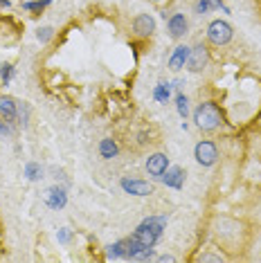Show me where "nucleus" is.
<instances>
[{"instance_id":"nucleus-7","label":"nucleus","mask_w":261,"mask_h":263,"mask_svg":"<svg viewBox=\"0 0 261 263\" xmlns=\"http://www.w3.org/2000/svg\"><path fill=\"white\" fill-rule=\"evenodd\" d=\"M122 189L126 191V194H133V196H149V194H153V187L149 182L128 180V178H124L122 180Z\"/></svg>"},{"instance_id":"nucleus-6","label":"nucleus","mask_w":261,"mask_h":263,"mask_svg":"<svg viewBox=\"0 0 261 263\" xmlns=\"http://www.w3.org/2000/svg\"><path fill=\"white\" fill-rule=\"evenodd\" d=\"M167 166H169V158L162 153H153L149 160H146V171L151 173V176H162V173H167Z\"/></svg>"},{"instance_id":"nucleus-15","label":"nucleus","mask_w":261,"mask_h":263,"mask_svg":"<svg viewBox=\"0 0 261 263\" xmlns=\"http://www.w3.org/2000/svg\"><path fill=\"white\" fill-rule=\"evenodd\" d=\"M108 256H126V243H115L110 248V254Z\"/></svg>"},{"instance_id":"nucleus-10","label":"nucleus","mask_w":261,"mask_h":263,"mask_svg":"<svg viewBox=\"0 0 261 263\" xmlns=\"http://www.w3.org/2000/svg\"><path fill=\"white\" fill-rule=\"evenodd\" d=\"M189 50H192V47L178 45L176 50H174V54L169 57V68L174 70V72H178L180 68H185V63H187V59H189Z\"/></svg>"},{"instance_id":"nucleus-5","label":"nucleus","mask_w":261,"mask_h":263,"mask_svg":"<svg viewBox=\"0 0 261 263\" xmlns=\"http://www.w3.org/2000/svg\"><path fill=\"white\" fill-rule=\"evenodd\" d=\"M133 29L138 36H151V34L156 32V21H153L149 14H140V16H135V21H133Z\"/></svg>"},{"instance_id":"nucleus-4","label":"nucleus","mask_w":261,"mask_h":263,"mask_svg":"<svg viewBox=\"0 0 261 263\" xmlns=\"http://www.w3.org/2000/svg\"><path fill=\"white\" fill-rule=\"evenodd\" d=\"M218 158V151L212 142H198L196 144V162L203 166H212Z\"/></svg>"},{"instance_id":"nucleus-1","label":"nucleus","mask_w":261,"mask_h":263,"mask_svg":"<svg viewBox=\"0 0 261 263\" xmlns=\"http://www.w3.org/2000/svg\"><path fill=\"white\" fill-rule=\"evenodd\" d=\"M194 122H196V126L203 128V130H214V128L221 126L223 115H221V110H218L216 104H212V101H205V104H200L198 108H196Z\"/></svg>"},{"instance_id":"nucleus-22","label":"nucleus","mask_w":261,"mask_h":263,"mask_svg":"<svg viewBox=\"0 0 261 263\" xmlns=\"http://www.w3.org/2000/svg\"><path fill=\"white\" fill-rule=\"evenodd\" d=\"M158 261H162V263H167V261H176L174 259V256H169V254H164V256H160V259Z\"/></svg>"},{"instance_id":"nucleus-17","label":"nucleus","mask_w":261,"mask_h":263,"mask_svg":"<svg viewBox=\"0 0 261 263\" xmlns=\"http://www.w3.org/2000/svg\"><path fill=\"white\" fill-rule=\"evenodd\" d=\"M52 34H54V32H52V27H43V29H39L36 36H39L41 43H47V41L52 39Z\"/></svg>"},{"instance_id":"nucleus-20","label":"nucleus","mask_w":261,"mask_h":263,"mask_svg":"<svg viewBox=\"0 0 261 263\" xmlns=\"http://www.w3.org/2000/svg\"><path fill=\"white\" fill-rule=\"evenodd\" d=\"M0 135H7V137H11V135H14V128H11L9 124H7V119H5V124L0 122Z\"/></svg>"},{"instance_id":"nucleus-9","label":"nucleus","mask_w":261,"mask_h":263,"mask_svg":"<svg viewBox=\"0 0 261 263\" xmlns=\"http://www.w3.org/2000/svg\"><path fill=\"white\" fill-rule=\"evenodd\" d=\"M43 198H45V202L52 209H61V207H65V202H68V196H65V191L59 189V187H50L43 194Z\"/></svg>"},{"instance_id":"nucleus-2","label":"nucleus","mask_w":261,"mask_h":263,"mask_svg":"<svg viewBox=\"0 0 261 263\" xmlns=\"http://www.w3.org/2000/svg\"><path fill=\"white\" fill-rule=\"evenodd\" d=\"M232 25L225 21H214L210 23V27H207V39H210V43L214 45H225L232 41Z\"/></svg>"},{"instance_id":"nucleus-14","label":"nucleus","mask_w":261,"mask_h":263,"mask_svg":"<svg viewBox=\"0 0 261 263\" xmlns=\"http://www.w3.org/2000/svg\"><path fill=\"white\" fill-rule=\"evenodd\" d=\"M210 9H216V5L212 3V0H198V3H196V11H198V14H205V11H210Z\"/></svg>"},{"instance_id":"nucleus-23","label":"nucleus","mask_w":261,"mask_h":263,"mask_svg":"<svg viewBox=\"0 0 261 263\" xmlns=\"http://www.w3.org/2000/svg\"><path fill=\"white\" fill-rule=\"evenodd\" d=\"M0 5H5V7H7V5H9V0H0Z\"/></svg>"},{"instance_id":"nucleus-21","label":"nucleus","mask_w":261,"mask_h":263,"mask_svg":"<svg viewBox=\"0 0 261 263\" xmlns=\"http://www.w3.org/2000/svg\"><path fill=\"white\" fill-rule=\"evenodd\" d=\"M0 74H3L5 83H7V81H9V74H11V65H3V70H0Z\"/></svg>"},{"instance_id":"nucleus-11","label":"nucleus","mask_w":261,"mask_h":263,"mask_svg":"<svg viewBox=\"0 0 261 263\" xmlns=\"http://www.w3.org/2000/svg\"><path fill=\"white\" fill-rule=\"evenodd\" d=\"M16 115H18V104H16L11 97L0 99V117H5L7 122H11V119H16Z\"/></svg>"},{"instance_id":"nucleus-8","label":"nucleus","mask_w":261,"mask_h":263,"mask_svg":"<svg viewBox=\"0 0 261 263\" xmlns=\"http://www.w3.org/2000/svg\"><path fill=\"white\" fill-rule=\"evenodd\" d=\"M187 29H189V23H187V18H185V14H174V16L169 18V36H171V39L185 36Z\"/></svg>"},{"instance_id":"nucleus-19","label":"nucleus","mask_w":261,"mask_h":263,"mask_svg":"<svg viewBox=\"0 0 261 263\" xmlns=\"http://www.w3.org/2000/svg\"><path fill=\"white\" fill-rule=\"evenodd\" d=\"M167 97H169V88L160 86L158 90H156V99H158V101H167Z\"/></svg>"},{"instance_id":"nucleus-12","label":"nucleus","mask_w":261,"mask_h":263,"mask_svg":"<svg viewBox=\"0 0 261 263\" xmlns=\"http://www.w3.org/2000/svg\"><path fill=\"white\" fill-rule=\"evenodd\" d=\"M182 180H185V173H182V169H178V166H174V169L167 173V178H164V182H167L169 187H176V189L182 187Z\"/></svg>"},{"instance_id":"nucleus-16","label":"nucleus","mask_w":261,"mask_h":263,"mask_svg":"<svg viewBox=\"0 0 261 263\" xmlns=\"http://www.w3.org/2000/svg\"><path fill=\"white\" fill-rule=\"evenodd\" d=\"M176 104H178V112H180L182 117H187V97H185V95H178Z\"/></svg>"},{"instance_id":"nucleus-18","label":"nucleus","mask_w":261,"mask_h":263,"mask_svg":"<svg viewBox=\"0 0 261 263\" xmlns=\"http://www.w3.org/2000/svg\"><path fill=\"white\" fill-rule=\"evenodd\" d=\"M41 176V166L39 164H27V178L29 180H36Z\"/></svg>"},{"instance_id":"nucleus-3","label":"nucleus","mask_w":261,"mask_h":263,"mask_svg":"<svg viewBox=\"0 0 261 263\" xmlns=\"http://www.w3.org/2000/svg\"><path fill=\"white\" fill-rule=\"evenodd\" d=\"M207 63H210V52H207V47L203 43L194 45L192 50H189L187 68L192 70V72H203V70L207 68Z\"/></svg>"},{"instance_id":"nucleus-13","label":"nucleus","mask_w":261,"mask_h":263,"mask_svg":"<svg viewBox=\"0 0 261 263\" xmlns=\"http://www.w3.org/2000/svg\"><path fill=\"white\" fill-rule=\"evenodd\" d=\"M99 153H102V158L110 160L117 155V144L113 140H102V144H99Z\"/></svg>"}]
</instances>
